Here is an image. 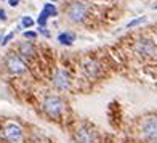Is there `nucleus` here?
Instances as JSON below:
<instances>
[{
  "mask_svg": "<svg viewBox=\"0 0 157 143\" xmlns=\"http://www.w3.org/2000/svg\"><path fill=\"white\" fill-rule=\"evenodd\" d=\"M85 71L88 73V76L96 77L99 74V64L95 60H90V61H87V64H85Z\"/></svg>",
  "mask_w": 157,
  "mask_h": 143,
  "instance_id": "9b49d317",
  "label": "nucleus"
},
{
  "mask_svg": "<svg viewBox=\"0 0 157 143\" xmlns=\"http://www.w3.org/2000/svg\"><path fill=\"white\" fill-rule=\"evenodd\" d=\"M144 21H146L144 16H141V18H138V19H133V21H130V23H128V27H135V26H138V24H141V23H144Z\"/></svg>",
  "mask_w": 157,
  "mask_h": 143,
  "instance_id": "4468645a",
  "label": "nucleus"
},
{
  "mask_svg": "<svg viewBox=\"0 0 157 143\" xmlns=\"http://www.w3.org/2000/svg\"><path fill=\"white\" fill-rule=\"evenodd\" d=\"M3 137L10 143H21V140H23V129L16 122H6L3 127Z\"/></svg>",
  "mask_w": 157,
  "mask_h": 143,
  "instance_id": "f03ea898",
  "label": "nucleus"
},
{
  "mask_svg": "<svg viewBox=\"0 0 157 143\" xmlns=\"http://www.w3.org/2000/svg\"><path fill=\"white\" fill-rule=\"evenodd\" d=\"M32 24H34V19L29 18V16H24L23 19H21V26L23 27H31Z\"/></svg>",
  "mask_w": 157,
  "mask_h": 143,
  "instance_id": "ddd939ff",
  "label": "nucleus"
},
{
  "mask_svg": "<svg viewBox=\"0 0 157 143\" xmlns=\"http://www.w3.org/2000/svg\"><path fill=\"white\" fill-rule=\"evenodd\" d=\"M8 3H10V6H16L19 3V0H8Z\"/></svg>",
  "mask_w": 157,
  "mask_h": 143,
  "instance_id": "f3484780",
  "label": "nucleus"
},
{
  "mask_svg": "<svg viewBox=\"0 0 157 143\" xmlns=\"http://www.w3.org/2000/svg\"><path fill=\"white\" fill-rule=\"evenodd\" d=\"M87 15V6H85L82 2H72L69 3L67 6V18L69 21H72V23H78V21H82Z\"/></svg>",
  "mask_w": 157,
  "mask_h": 143,
  "instance_id": "20e7f679",
  "label": "nucleus"
},
{
  "mask_svg": "<svg viewBox=\"0 0 157 143\" xmlns=\"http://www.w3.org/2000/svg\"><path fill=\"white\" fill-rule=\"evenodd\" d=\"M0 19H2V21H5V19H6V16H5V11H3V10H0Z\"/></svg>",
  "mask_w": 157,
  "mask_h": 143,
  "instance_id": "a211bd4d",
  "label": "nucleus"
},
{
  "mask_svg": "<svg viewBox=\"0 0 157 143\" xmlns=\"http://www.w3.org/2000/svg\"><path fill=\"white\" fill-rule=\"evenodd\" d=\"M136 52L143 56H155L157 55V47H155V44L152 40L141 39L136 44Z\"/></svg>",
  "mask_w": 157,
  "mask_h": 143,
  "instance_id": "423d86ee",
  "label": "nucleus"
},
{
  "mask_svg": "<svg viewBox=\"0 0 157 143\" xmlns=\"http://www.w3.org/2000/svg\"><path fill=\"white\" fill-rule=\"evenodd\" d=\"M77 140L80 143H93L95 141V132L91 129H80L77 132Z\"/></svg>",
  "mask_w": 157,
  "mask_h": 143,
  "instance_id": "1a4fd4ad",
  "label": "nucleus"
},
{
  "mask_svg": "<svg viewBox=\"0 0 157 143\" xmlns=\"http://www.w3.org/2000/svg\"><path fill=\"white\" fill-rule=\"evenodd\" d=\"M53 85L59 90H67L71 87V81H69V76L66 71H63V69L56 71L53 76Z\"/></svg>",
  "mask_w": 157,
  "mask_h": 143,
  "instance_id": "6e6552de",
  "label": "nucleus"
},
{
  "mask_svg": "<svg viewBox=\"0 0 157 143\" xmlns=\"http://www.w3.org/2000/svg\"><path fill=\"white\" fill-rule=\"evenodd\" d=\"M74 40H75V35L72 32H61L58 35V42L63 45H71Z\"/></svg>",
  "mask_w": 157,
  "mask_h": 143,
  "instance_id": "f8f14e48",
  "label": "nucleus"
},
{
  "mask_svg": "<svg viewBox=\"0 0 157 143\" xmlns=\"http://www.w3.org/2000/svg\"><path fill=\"white\" fill-rule=\"evenodd\" d=\"M56 15H58V10H56L55 3H45L44 8H42V11H40V15H39V19H37L39 26L40 27H45L48 18L50 16H56Z\"/></svg>",
  "mask_w": 157,
  "mask_h": 143,
  "instance_id": "0eeeda50",
  "label": "nucleus"
},
{
  "mask_svg": "<svg viewBox=\"0 0 157 143\" xmlns=\"http://www.w3.org/2000/svg\"><path fill=\"white\" fill-rule=\"evenodd\" d=\"M141 137L144 140H155L157 138V116L146 117L141 125Z\"/></svg>",
  "mask_w": 157,
  "mask_h": 143,
  "instance_id": "7ed1b4c3",
  "label": "nucleus"
},
{
  "mask_svg": "<svg viewBox=\"0 0 157 143\" xmlns=\"http://www.w3.org/2000/svg\"><path fill=\"white\" fill-rule=\"evenodd\" d=\"M6 68H8V71L11 74H23L27 66L21 56H18L15 53H10L6 56Z\"/></svg>",
  "mask_w": 157,
  "mask_h": 143,
  "instance_id": "39448f33",
  "label": "nucleus"
},
{
  "mask_svg": "<svg viewBox=\"0 0 157 143\" xmlns=\"http://www.w3.org/2000/svg\"><path fill=\"white\" fill-rule=\"evenodd\" d=\"M52 2H56V0H52Z\"/></svg>",
  "mask_w": 157,
  "mask_h": 143,
  "instance_id": "6ab92c4d",
  "label": "nucleus"
},
{
  "mask_svg": "<svg viewBox=\"0 0 157 143\" xmlns=\"http://www.w3.org/2000/svg\"><path fill=\"white\" fill-rule=\"evenodd\" d=\"M24 37H26V39H35V37H37V34L32 32V31H26V32H24Z\"/></svg>",
  "mask_w": 157,
  "mask_h": 143,
  "instance_id": "2eb2a0df",
  "label": "nucleus"
},
{
  "mask_svg": "<svg viewBox=\"0 0 157 143\" xmlns=\"http://www.w3.org/2000/svg\"><path fill=\"white\" fill-rule=\"evenodd\" d=\"M11 37H13V34H8V35H5V37H3V40L0 42V44H2V45H5V44H6V42H8V40H10Z\"/></svg>",
  "mask_w": 157,
  "mask_h": 143,
  "instance_id": "dca6fc26",
  "label": "nucleus"
},
{
  "mask_svg": "<svg viewBox=\"0 0 157 143\" xmlns=\"http://www.w3.org/2000/svg\"><path fill=\"white\" fill-rule=\"evenodd\" d=\"M64 101L56 95H47L44 100V109L50 117H59L64 111Z\"/></svg>",
  "mask_w": 157,
  "mask_h": 143,
  "instance_id": "f257e3e1",
  "label": "nucleus"
},
{
  "mask_svg": "<svg viewBox=\"0 0 157 143\" xmlns=\"http://www.w3.org/2000/svg\"><path fill=\"white\" fill-rule=\"evenodd\" d=\"M19 55H23L24 58H32L35 55V48L31 42H23V44L19 45Z\"/></svg>",
  "mask_w": 157,
  "mask_h": 143,
  "instance_id": "9d476101",
  "label": "nucleus"
}]
</instances>
